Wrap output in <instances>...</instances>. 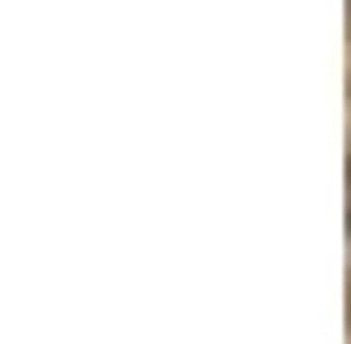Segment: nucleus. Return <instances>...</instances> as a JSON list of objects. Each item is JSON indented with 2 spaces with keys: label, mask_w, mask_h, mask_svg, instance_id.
I'll return each instance as SVG.
<instances>
[]
</instances>
